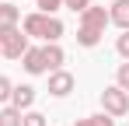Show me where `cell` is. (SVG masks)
<instances>
[{
  "mask_svg": "<svg viewBox=\"0 0 129 126\" xmlns=\"http://www.w3.org/2000/svg\"><path fill=\"white\" fill-rule=\"evenodd\" d=\"M21 32L28 39H42V42H59L63 39V21L56 14H42V11H31L24 14L21 21Z\"/></svg>",
  "mask_w": 129,
  "mask_h": 126,
  "instance_id": "6da1fadb",
  "label": "cell"
},
{
  "mask_svg": "<svg viewBox=\"0 0 129 126\" xmlns=\"http://www.w3.org/2000/svg\"><path fill=\"white\" fill-rule=\"evenodd\" d=\"M24 49H28V35H24L18 25H7V28H0V53L7 56V60H21Z\"/></svg>",
  "mask_w": 129,
  "mask_h": 126,
  "instance_id": "7a4b0ae2",
  "label": "cell"
},
{
  "mask_svg": "<svg viewBox=\"0 0 129 126\" xmlns=\"http://www.w3.org/2000/svg\"><path fill=\"white\" fill-rule=\"evenodd\" d=\"M101 109H105L112 119L129 116V91H122L119 84H108L105 91H101Z\"/></svg>",
  "mask_w": 129,
  "mask_h": 126,
  "instance_id": "3957f363",
  "label": "cell"
},
{
  "mask_svg": "<svg viewBox=\"0 0 129 126\" xmlns=\"http://www.w3.org/2000/svg\"><path fill=\"white\" fill-rule=\"evenodd\" d=\"M73 84H77V77H73L70 70H52V74H49V95H52V98H66V95L73 91Z\"/></svg>",
  "mask_w": 129,
  "mask_h": 126,
  "instance_id": "277c9868",
  "label": "cell"
},
{
  "mask_svg": "<svg viewBox=\"0 0 129 126\" xmlns=\"http://www.w3.org/2000/svg\"><path fill=\"white\" fill-rule=\"evenodd\" d=\"M21 67L31 74V77L49 74V70H45V60H42V46H28V49H24V56H21Z\"/></svg>",
  "mask_w": 129,
  "mask_h": 126,
  "instance_id": "5b68a950",
  "label": "cell"
},
{
  "mask_svg": "<svg viewBox=\"0 0 129 126\" xmlns=\"http://www.w3.org/2000/svg\"><path fill=\"white\" fill-rule=\"evenodd\" d=\"M42 60H45V70H49V74H52V70H63V63H66L63 46H59V42H42Z\"/></svg>",
  "mask_w": 129,
  "mask_h": 126,
  "instance_id": "8992f818",
  "label": "cell"
},
{
  "mask_svg": "<svg viewBox=\"0 0 129 126\" xmlns=\"http://www.w3.org/2000/svg\"><path fill=\"white\" fill-rule=\"evenodd\" d=\"M105 25H112V21H108V11H105V7H87V11H80V28L105 32Z\"/></svg>",
  "mask_w": 129,
  "mask_h": 126,
  "instance_id": "52a82bcc",
  "label": "cell"
},
{
  "mask_svg": "<svg viewBox=\"0 0 129 126\" xmlns=\"http://www.w3.org/2000/svg\"><path fill=\"white\" fill-rule=\"evenodd\" d=\"M11 105H14L18 112H28V109L35 105V88H31V84H14V91H11Z\"/></svg>",
  "mask_w": 129,
  "mask_h": 126,
  "instance_id": "ba28073f",
  "label": "cell"
},
{
  "mask_svg": "<svg viewBox=\"0 0 129 126\" xmlns=\"http://www.w3.org/2000/svg\"><path fill=\"white\" fill-rule=\"evenodd\" d=\"M108 21H112V25H119L122 32H129V0H112Z\"/></svg>",
  "mask_w": 129,
  "mask_h": 126,
  "instance_id": "9c48e42d",
  "label": "cell"
},
{
  "mask_svg": "<svg viewBox=\"0 0 129 126\" xmlns=\"http://www.w3.org/2000/svg\"><path fill=\"white\" fill-rule=\"evenodd\" d=\"M21 21V11L11 4V0H4L0 4V28H7V25H18Z\"/></svg>",
  "mask_w": 129,
  "mask_h": 126,
  "instance_id": "30bf717a",
  "label": "cell"
},
{
  "mask_svg": "<svg viewBox=\"0 0 129 126\" xmlns=\"http://www.w3.org/2000/svg\"><path fill=\"white\" fill-rule=\"evenodd\" d=\"M105 32H94V28H77V46H84V49H94L98 42H101Z\"/></svg>",
  "mask_w": 129,
  "mask_h": 126,
  "instance_id": "8fae6325",
  "label": "cell"
},
{
  "mask_svg": "<svg viewBox=\"0 0 129 126\" xmlns=\"http://www.w3.org/2000/svg\"><path fill=\"white\" fill-rule=\"evenodd\" d=\"M73 126H115V119H112L108 112H98V116H84V119H77Z\"/></svg>",
  "mask_w": 129,
  "mask_h": 126,
  "instance_id": "7c38bea8",
  "label": "cell"
},
{
  "mask_svg": "<svg viewBox=\"0 0 129 126\" xmlns=\"http://www.w3.org/2000/svg\"><path fill=\"white\" fill-rule=\"evenodd\" d=\"M0 126H21V112L14 105H4L0 109Z\"/></svg>",
  "mask_w": 129,
  "mask_h": 126,
  "instance_id": "4fadbf2b",
  "label": "cell"
},
{
  "mask_svg": "<svg viewBox=\"0 0 129 126\" xmlns=\"http://www.w3.org/2000/svg\"><path fill=\"white\" fill-rule=\"evenodd\" d=\"M21 126H49V123H45V116H42V112L28 109V112H21Z\"/></svg>",
  "mask_w": 129,
  "mask_h": 126,
  "instance_id": "5bb4252c",
  "label": "cell"
},
{
  "mask_svg": "<svg viewBox=\"0 0 129 126\" xmlns=\"http://www.w3.org/2000/svg\"><path fill=\"white\" fill-rule=\"evenodd\" d=\"M115 84L122 88V91H129V60L119 63V74H115Z\"/></svg>",
  "mask_w": 129,
  "mask_h": 126,
  "instance_id": "9a60e30c",
  "label": "cell"
},
{
  "mask_svg": "<svg viewBox=\"0 0 129 126\" xmlns=\"http://www.w3.org/2000/svg\"><path fill=\"white\" fill-rule=\"evenodd\" d=\"M11 91H14L11 77H4V74H0V105H7V102H11Z\"/></svg>",
  "mask_w": 129,
  "mask_h": 126,
  "instance_id": "2e32d148",
  "label": "cell"
},
{
  "mask_svg": "<svg viewBox=\"0 0 129 126\" xmlns=\"http://www.w3.org/2000/svg\"><path fill=\"white\" fill-rule=\"evenodd\" d=\"M35 4H39V11H42V14H56V11L63 7V0H35Z\"/></svg>",
  "mask_w": 129,
  "mask_h": 126,
  "instance_id": "e0dca14e",
  "label": "cell"
},
{
  "mask_svg": "<svg viewBox=\"0 0 129 126\" xmlns=\"http://www.w3.org/2000/svg\"><path fill=\"white\" fill-rule=\"evenodd\" d=\"M115 49H119V56H122V60H129V32H122V35H119Z\"/></svg>",
  "mask_w": 129,
  "mask_h": 126,
  "instance_id": "ac0fdd59",
  "label": "cell"
},
{
  "mask_svg": "<svg viewBox=\"0 0 129 126\" xmlns=\"http://www.w3.org/2000/svg\"><path fill=\"white\" fill-rule=\"evenodd\" d=\"M63 7H70V11H77V14H80V11L91 7V0H63Z\"/></svg>",
  "mask_w": 129,
  "mask_h": 126,
  "instance_id": "d6986e66",
  "label": "cell"
},
{
  "mask_svg": "<svg viewBox=\"0 0 129 126\" xmlns=\"http://www.w3.org/2000/svg\"><path fill=\"white\" fill-rule=\"evenodd\" d=\"M0 60H4V53H0Z\"/></svg>",
  "mask_w": 129,
  "mask_h": 126,
  "instance_id": "ffe728a7",
  "label": "cell"
},
{
  "mask_svg": "<svg viewBox=\"0 0 129 126\" xmlns=\"http://www.w3.org/2000/svg\"><path fill=\"white\" fill-rule=\"evenodd\" d=\"M11 4H14V0H11Z\"/></svg>",
  "mask_w": 129,
  "mask_h": 126,
  "instance_id": "44dd1931",
  "label": "cell"
}]
</instances>
